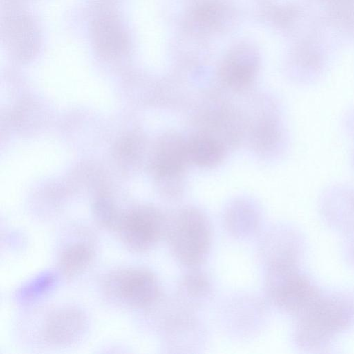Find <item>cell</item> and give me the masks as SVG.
I'll return each instance as SVG.
<instances>
[{
	"label": "cell",
	"mask_w": 354,
	"mask_h": 354,
	"mask_svg": "<svg viewBox=\"0 0 354 354\" xmlns=\"http://www.w3.org/2000/svg\"><path fill=\"white\" fill-rule=\"evenodd\" d=\"M165 237L178 261L188 268H198L210 251L212 226L201 210L185 207L168 216Z\"/></svg>",
	"instance_id": "6da1fadb"
},
{
	"label": "cell",
	"mask_w": 354,
	"mask_h": 354,
	"mask_svg": "<svg viewBox=\"0 0 354 354\" xmlns=\"http://www.w3.org/2000/svg\"><path fill=\"white\" fill-rule=\"evenodd\" d=\"M103 288L111 299L135 308H151L162 297L156 277L142 268H122L109 273Z\"/></svg>",
	"instance_id": "7a4b0ae2"
},
{
	"label": "cell",
	"mask_w": 354,
	"mask_h": 354,
	"mask_svg": "<svg viewBox=\"0 0 354 354\" xmlns=\"http://www.w3.org/2000/svg\"><path fill=\"white\" fill-rule=\"evenodd\" d=\"M167 218L155 207H137L123 214L116 232L129 250L145 252L165 237Z\"/></svg>",
	"instance_id": "3957f363"
},
{
	"label": "cell",
	"mask_w": 354,
	"mask_h": 354,
	"mask_svg": "<svg viewBox=\"0 0 354 354\" xmlns=\"http://www.w3.org/2000/svg\"><path fill=\"white\" fill-rule=\"evenodd\" d=\"M86 327V317L81 310L75 307H64L48 316L42 335L46 342L63 346L76 341Z\"/></svg>",
	"instance_id": "277c9868"
},
{
	"label": "cell",
	"mask_w": 354,
	"mask_h": 354,
	"mask_svg": "<svg viewBox=\"0 0 354 354\" xmlns=\"http://www.w3.org/2000/svg\"><path fill=\"white\" fill-rule=\"evenodd\" d=\"M189 162L187 141L174 133L164 136L157 151L156 174L165 182L182 180Z\"/></svg>",
	"instance_id": "5b68a950"
},
{
	"label": "cell",
	"mask_w": 354,
	"mask_h": 354,
	"mask_svg": "<svg viewBox=\"0 0 354 354\" xmlns=\"http://www.w3.org/2000/svg\"><path fill=\"white\" fill-rule=\"evenodd\" d=\"M262 217L259 208L244 200L230 204L223 215V225L233 238L245 240L254 236L260 230Z\"/></svg>",
	"instance_id": "8992f818"
},
{
	"label": "cell",
	"mask_w": 354,
	"mask_h": 354,
	"mask_svg": "<svg viewBox=\"0 0 354 354\" xmlns=\"http://www.w3.org/2000/svg\"><path fill=\"white\" fill-rule=\"evenodd\" d=\"M189 269L178 283L176 297L185 306L196 311L210 300L213 287L209 277L198 268Z\"/></svg>",
	"instance_id": "52a82bcc"
},
{
	"label": "cell",
	"mask_w": 354,
	"mask_h": 354,
	"mask_svg": "<svg viewBox=\"0 0 354 354\" xmlns=\"http://www.w3.org/2000/svg\"><path fill=\"white\" fill-rule=\"evenodd\" d=\"M91 35L95 47L104 55H117L127 46L124 32L120 25L110 17L97 19L92 26Z\"/></svg>",
	"instance_id": "ba28073f"
},
{
	"label": "cell",
	"mask_w": 354,
	"mask_h": 354,
	"mask_svg": "<svg viewBox=\"0 0 354 354\" xmlns=\"http://www.w3.org/2000/svg\"><path fill=\"white\" fill-rule=\"evenodd\" d=\"M189 160L201 167H212L224 158L223 144L205 133L197 134L187 141Z\"/></svg>",
	"instance_id": "9c48e42d"
},
{
	"label": "cell",
	"mask_w": 354,
	"mask_h": 354,
	"mask_svg": "<svg viewBox=\"0 0 354 354\" xmlns=\"http://www.w3.org/2000/svg\"><path fill=\"white\" fill-rule=\"evenodd\" d=\"M94 255L93 248L88 243H73L62 251L58 261L59 269L64 277H73L91 265Z\"/></svg>",
	"instance_id": "30bf717a"
},
{
	"label": "cell",
	"mask_w": 354,
	"mask_h": 354,
	"mask_svg": "<svg viewBox=\"0 0 354 354\" xmlns=\"http://www.w3.org/2000/svg\"><path fill=\"white\" fill-rule=\"evenodd\" d=\"M256 71L254 62L245 59H232L227 62L222 68L223 81L234 89L248 86L253 80Z\"/></svg>",
	"instance_id": "8fae6325"
},
{
	"label": "cell",
	"mask_w": 354,
	"mask_h": 354,
	"mask_svg": "<svg viewBox=\"0 0 354 354\" xmlns=\"http://www.w3.org/2000/svg\"><path fill=\"white\" fill-rule=\"evenodd\" d=\"M235 313L232 312V319L230 322H232L233 326H236L239 329L246 330L251 328V325L259 324L260 321L263 319V307L256 299H242L241 303L235 305Z\"/></svg>",
	"instance_id": "7c38bea8"
},
{
	"label": "cell",
	"mask_w": 354,
	"mask_h": 354,
	"mask_svg": "<svg viewBox=\"0 0 354 354\" xmlns=\"http://www.w3.org/2000/svg\"><path fill=\"white\" fill-rule=\"evenodd\" d=\"M94 217L101 227L116 231L124 213L118 212L110 201L101 198L94 205Z\"/></svg>",
	"instance_id": "4fadbf2b"
}]
</instances>
